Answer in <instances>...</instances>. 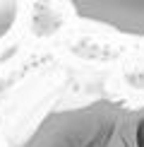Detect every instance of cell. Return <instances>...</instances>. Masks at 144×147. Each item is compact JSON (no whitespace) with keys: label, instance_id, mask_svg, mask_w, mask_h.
Wrapping results in <instances>:
<instances>
[{"label":"cell","instance_id":"1","mask_svg":"<svg viewBox=\"0 0 144 147\" xmlns=\"http://www.w3.org/2000/svg\"><path fill=\"white\" fill-rule=\"evenodd\" d=\"M84 20L115 29L120 34L144 36V0H70Z\"/></svg>","mask_w":144,"mask_h":147},{"label":"cell","instance_id":"2","mask_svg":"<svg viewBox=\"0 0 144 147\" xmlns=\"http://www.w3.org/2000/svg\"><path fill=\"white\" fill-rule=\"evenodd\" d=\"M106 147H144V104L130 106L118 118Z\"/></svg>","mask_w":144,"mask_h":147},{"label":"cell","instance_id":"4","mask_svg":"<svg viewBox=\"0 0 144 147\" xmlns=\"http://www.w3.org/2000/svg\"><path fill=\"white\" fill-rule=\"evenodd\" d=\"M17 17V0H0V39L12 29Z\"/></svg>","mask_w":144,"mask_h":147},{"label":"cell","instance_id":"3","mask_svg":"<svg viewBox=\"0 0 144 147\" xmlns=\"http://www.w3.org/2000/svg\"><path fill=\"white\" fill-rule=\"evenodd\" d=\"M60 24H63V20L53 10V5L48 0H39L36 3V10H34V32L39 36H48V34L55 32Z\"/></svg>","mask_w":144,"mask_h":147}]
</instances>
